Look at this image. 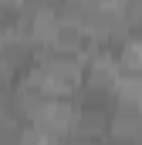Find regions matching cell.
Instances as JSON below:
<instances>
[{
	"label": "cell",
	"mask_w": 142,
	"mask_h": 145,
	"mask_svg": "<svg viewBox=\"0 0 142 145\" xmlns=\"http://www.w3.org/2000/svg\"><path fill=\"white\" fill-rule=\"evenodd\" d=\"M34 74L51 88V95H74L81 88V81H85V61H81V54L44 47L37 54Z\"/></svg>",
	"instance_id": "obj_1"
},
{
	"label": "cell",
	"mask_w": 142,
	"mask_h": 145,
	"mask_svg": "<svg viewBox=\"0 0 142 145\" xmlns=\"http://www.w3.org/2000/svg\"><path fill=\"white\" fill-rule=\"evenodd\" d=\"M78 115H81V108H78L74 95H54V98H51V105L44 108V115L37 118L34 125H37V128H41V132H44L54 145H61L64 138L74 135Z\"/></svg>",
	"instance_id": "obj_2"
},
{
	"label": "cell",
	"mask_w": 142,
	"mask_h": 145,
	"mask_svg": "<svg viewBox=\"0 0 142 145\" xmlns=\"http://www.w3.org/2000/svg\"><path fill=\"white\" fill-rule=\"evenodd\" d=\"M108 142L112 145H142V105L115 101L108 108Z\"/></svg>",
	"instance_id": "obj_3"
},
{
	"label": "cell",
	"mask_w": 142,
	"mask_h": 145,
	"mask_svg": "<svg viewBox=\"0 0 142 145\" xmlns=\"http://www.w3.org/2000/svg\"><path fill=\"white\" fill-rule=\"evenodd\" d=\"M51 88L37 78V74H27L20 81H14V111L20 115L24 125H34L37 118L44 115V108L51 105Z\"/></svg>",
	"instance_id": "obj_4"
},
{
	"label": "cell",
	"mask_w": 142,
	"mask_h": 145,
	"mask_svg": "<svg viewBox=\"0 0 142 145\" xmlns=\"http://www.w3.org/2000/svg\"><path fill=\"white\" fill-rule=\"evenodd\" d=\"M88 37L118 51V47L132 37V24L125 20L122 7H102V10L91 17V24H88Z\"/></svg>",
	"instance_id": "obj_5"
},
{
	"label": "cell",
	"mask_w": 142,
	"mask_h": 145,
	"mask_svg": "<svg viewBox=\"0 0 142 145\" xmlns=\"http://www.w3.org/2000/svg\"><path fill=\"white\" fill-rule=\"evenodd\" d=\"M74 135L81 138H95V142H108V111L102 108H81Z\"/></svg>",
	"instance_id": "obj_6"
},
{
	"label": "cell",
	"mask_w": 142,
	"mask_h": 145,
	"mask_svg": "<svg viewBox=\"0 0 142 145\" xmlns=\"http://www.w3.org/2000/svg\"><path fill=\"white\" fill-rule=\"evenodd\" d=\"M102 7H105L102 0H61L58 14H61V20H64V24H78V27H85V31H88L91 17H95Z\"/></svg>",
	"instance_id": "obj_7"
},
{
	"label": "cell",
	"mask_w": 142,
	"mask_h": 145,
	"mask_svg": "<svg viewBox=\"0 0 142 145\" xmlns=\"http://www.w3.org/2000/svg\"><path fill=\"white\" fill-rule=\"evenodd\" d=\"M51 47H58V51H71V54H85V47H88V31L78 27V24H64V20H61V27H58Z\"/></svg>",
	"instance_id": "obj_8"
},
{
	"label": "cell",
	"mask_w": 142,
	"mask_h": 145,
	"mask_svg": "<svg viewBox=\"0 0 142 145\" xmlns=\"http://www.w3.org/2000/svg\"><path fill=\"white\" fill-rule=\"evenodd\" d=\"M24 121L17 111H0V145H20Z\"/></svg>",
	"instance_id": "obj_9"
},
{
	"label": "cell",
	"mask_w": 142,
	"mask_h": 145,
	"mask_svg": "<svg viewBox=\"0 0 142 145\" xmlns=\"http://www.w3.org/2000/svg\"><path fill=\"white\" fill-rule=\"evenodd\" d=\"M118 7H122L125 20L132 24V31H135V27H142V0H122Z\"/></svg>",
	"instance_id": "obj_10"
},
{
	"label": "cell",
	"mask_w": 142,
	"mask_h": 145,
	"mask_svg": "<svg viewBox=\"0 0 142 145\" xmlns=\"http://www.w3.org/2000/svg\"><path fill=\"white\" fill-rule=\"evenodd\" d=\"M0 111H14V78H0Z\"/></svg>",
	"instance_id": "obj_11"
},
{
	"label": "cell",
	"mask_w": 142,
	"mask_h": 145,
	"mask_svg": "<svg viewBox=\"0 0 142 145\" xmlns=\"http://www.w3.org/2000/svg\"><path fill=\"white\" fill-rule=\"evenodd\" d=\"M24 7H31V10H47V7H61V0H20Z\"/></svg>",
	"instance_id": "obj_12"
},
{
	"label": "cell",
	"mask_w": 142,
	"mask_h": 145,
	"mask_svg": "<svg viewBox=\"0 0 142 145\" xmlns=\"http://www.w3.org/2000/svg\"><path fill=\"white\" fill-rule=\"evenodd\" d=\"M61 145H108V142H95V138H81V135H71V138H64Z\"/></svg>",
	"instance_id": "obj_13"
},
{
	"label": "cell",
	"mask_w": 142,
	"mask_h": 145,
	"mask_svg": "<svg viewBox=\"0 0 142 145\" xmlns=\"http://www.w3.org/2000/svg\"><path fill=\"white\" fill-rule=\"evenodd\" d=\"M0 78H10V74H7V68H3V61H0Z\"/></svg>",
	"instance_id": "obj_14"
},
{
	"label": "cell",
	"mask_w": 142,
	"mask_h": 145,
	"mask_svg": "<svg viewBox=\"0 0 142 145\" xmlns=\"http://www.w3.org/2000/svg\"><path fill=\"white\" fill-rule=\"evenodd\" d=\"M108 145H112V142H108Z\"/></svg>",
	"instance_id": "obj_15"
}]
</instances>
